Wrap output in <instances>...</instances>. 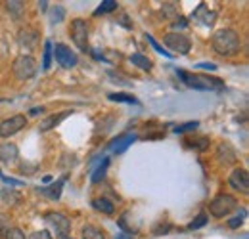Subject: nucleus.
Returning <instances> with one entry per match:
<instances>
[{
	"label": "nucleus",
	"instance_id": "1",
	"mask_svg": "<svg viewBox=\"0 0 249 239\" xmlns=\"http://www.w3.org/2000/svg\"><path fill=\"white\" fill-rule=\"evenodd\" d=\"M211 46L213 50L224 56V58H230V56H236L242 48V40H240V34L234 29H218L213 36H211Z\"/></svg>",
	"mask_w": 249,
	"mask_h": 239
},
{
	"label": "nucleus",
	"instance_id": "2",
	"mask_svg": "<svg viewBox=\"0 0 249 239\" xmlns=\"http://www.w3.org/2000/svg\"><path fill=\"white\" fill-rule=\"evenodd\" d=\"M178 79L194 90H222L224 83L217 79V77H209V75H201V73H190V71H182L177 69Z\"/></svg>",
	"mask_w": 249,
	"mask_h": 239
},
{
	"label": "nucleus",
	"instance_id": "3",
	"mask_svg": "<svg viewBox=\"0 0 249 239\" xmlns=\"http://www.w3.org/2000/svg\"><path fill=\"white\" fill-rule=\"evenodd\" d=\"M36 69H38L36 60L33 56H29V54L18 56L14 60V63H12V71H14L16 79H19V81H27V79L35 77L36 75Z\"/></svg>",
	"mask_w": 249,
	"mask_h": 239
},
{
	"label": "nucleus",
	"instance_id": "4",
	"mask_svg": "<svg viewBox=\"0 0 249 239\" xmlns=\"http://www.w3.org/2000/svg\"><path fill=\"white\" fill-rule=\"evenodd\" d=\"M236 207H238V199H236L234 195H230V193H220V195H217V197L211 201L209 212H211V216H215V218H224V216H228L232 210H236Z\"/></svg>",
	"mask_w": 249,
	"mask_h": 239
},
{
	"label": "nucleus",
	"instance_id": "5",
	"mask_svg": "<svg viewBox=\"0 0 249 239\" xmlns=\"http://www.w3.org/2000/svg\"><path fill=\"white\" fill-rule=\"evenodd\" d=\"M89 23L81 17L73 19L71 21V27H69V34H71V40L73 44L83 50V52H89Z\"/></svg>",
	"mask_w": 249,
	"mask_h": 239
},
{
	"label": "nucleus",
	"instance_id": "6",
	"mask_svg": "<svg viewBox=\"0 0 249 239\" xmlns=\"http://www.w3.org/2000/svg\"><path fill=\"white\" fill-rule=\"evenodd\" d=\"M44 220H46L48 228H50L60 239L69 236V232H71V222H69V218H67L65 214L56 212V210H50V212L44 214Z\"/></svg>",
	"mask_w": 249,
	"mask_h": 239
},
{
	"label": "nucleus",
	"instance_id": "7",
	"mask_svg": "<svg viewBox=\"0 0 249 239\" xmlns=\"http://www.w3.org/2000/svg\"><path fill=\"white\" fill-rule=\"evenodd\" d=\"M163 42H165V46L169 48V50H173V52H177V54H180V56H186L188 52L192 50V40H190V36L184 34V33H167L165 36H163ZM167 50V52H169ZM171 52V54H173Z\"/></svg>",
	"mask_w": 249,
	"mask_h": 239
},
{
	"label": "nucleus",
	"instance_id": "8",
	"mask_svg": "<svg viewBox=\"0 0 249 239\" xmlns=\"http://www.w3.org/2000/svg\"><path fill=\"white\" fill-rule=\"evenodd\" d=\"M52 54H54V60L58 65H62L63 69H73L75 65H77V54L69 48V46H65L62 42H58L56 46H52Z\"/></svg>",
	"mask_w": 249,
	"mask_h": 239
},
{
	"label": "nucleus",
	"instance_id": "9",
	"mask_svg": "<svg viewBox=\"0 0 249 239\" xmlns=\"http://www.w3.org/2000/svg\"><path fill=\"white\" fill-rule=\"evenodd\" d=\"M27 126V117L25 115H14L10 119L0 122V138H10L14 134H18L19 130H23Z\"/></svg>",
	"mask_w": 249,
	"mask_h": 239
},
{
	"label": "nucleus",
	"instance_id": "10",
	"mask_svg": "<svg viewBox=\"0 0 249 239\" xmlns=\"http://www.w3.org/2000/svg\"><path fill=\"white\" fill-rule=\"evenodd\" d=\"M228 184L236 189V191H242V193H248L249 191V174L246 169H234L230 172V178Z\"/></svg>",
	"mask_w": 249,
	"mask_h": 239
},
{
	"label": "nucleus",
	"instance_id": "11",
	"mask_svg": "<svg viewBox=\"0 0 249 239\" xmlns=\"http://www.w3.org/2000/svg\"><path fill=\"white\" fill-rule=\"evenodd\" d=\"M134 140H136V134H123V136L115 138V140L109 144V150L113 151V153H117V155H121V153L126 151V148H128Z\"/></svg>",
	"mask_w": 249,
	"mask_h": 239
},
{
	"label": "nucleus",
	"instance_id": "12",
	"mask_svg": "<svg viewBox=\"0 0 249 239\" xmlns=\"http://www.w3.org/2000/svg\"><path fill=\"white\" fill-rule=\"evenodd\" d=\"M19 155L18 151V146L12 144V142H6V144H0V163H6L10 165L12 161H16Z\"/></svg>",
	"mask_w": 249,
	"mask_h": 239
},
{
	"label": "nucleus",
	"instance_id": "13",
	"mask_svg": "<svg viewBox=\"0 0 249 239\" xmlns=\"http://www.w3.org/2000/svg\"><path fill=\"white\" fill-rule=\"evenodd\" d=\"M71 115V111H62V113H58V115H50V117H46V119L40 122V126H38V130L40 132H48V130H52V128H56L63 119H67Z\"/></svg>",
	"mask_w": 249,
	"mask_h": 239
},
{
	"label": "nucleus",
	"instance_id": "14",
	"mask_svg": "<svg viewBox=\"0 0 249 239\" xmlns=\"http://www.w3.org/2000/svg\"><path fill=\"white\" fill-rule=\"evenodd\" d=\"M217 157L220 159V163H224V165L236 163V151H234V148L230 144H220L217 151Z\"/></svg>",
	"mask_w": 249,
	"mask_h": 239
},
{
	"label": "nucleus",
	"instance_id": "15",
	"mask_svg": "<svg viewBox=\"0 0 249 239\" xmlns=\"http://www.w3.org/2000/svg\"><path fill=\"white\" fill-rule=\"evenodd\" d=\"M92 207L98 212H102V214H113L115 212V205L109 199H106V197H96V199H92Z\"/></svg>",
	"mask_w": 249,
	"mask_h": 239
},
{
	"label": "nucleus",
	"instance_id": "16",
	"mask_svg": "<svg viewBox=\"0 0 249 239\" xmlns=\"http://www.w3.org/2000/svg\"><path fill=\"white\" fill-rule=\"evenodd\" d=\"M65 178L58 180L56 184H52V186H48V188H38V193H44V195H48L50 199H58L60 195H62V186Z\"/></svg>",
	"mask_w": 249,
	"mask_h": 239
},
{
	"label": "nucleus",
	"instance_id": "17",
	"mask_svg": "<svg viewBox=\"0 0 249 239\" xmlns=\"http://www.w3.org/2000/svg\"><path fill=\"white\" fill-rule=\"evenodd\" d=\"M35 42H36V31L23 29L21 33H19V44H21V46H27V48H31Z\"/></svg>",
	"mask_w": 249,
	"mask_h": 239
},
{
	"label": "nucleus",
	"instance_id": "18",
	"mask_svg": "<svg viewBox=\"0 0 249 239\" xmlns=\"http://www.w3.org/2000/svg\"><path fill=\"white\" fill-rule=\"evenodd\" d=\"M81 234H83V239H106L104 232H102L100 228L92 226V224H87V226L83 228Z\"/></svg>",
	"mask_w": 249,
	"mask_h": 239
},
{
	"label": "nucleus",
	"instance_id": "19",
	"mask_svg": "<svg viewBox=\"0 0 249 239\" xmlns=\"http://www.w3.org/2000/svg\"><path fill=\"white\" fill-rule=\"evenodd\" d=\"M111 102H123V103H134V105H138V100L132 96V94H126V92H113V94H109L107 96Z\"/></svg>",
	"mask_w": 249,
	"mask_h": 239
},
{
	"label": "nucleus",
	"instance_id": "20",
	"mask_svg": "<svg viewBox=\"0 0 249 239\" xmlns=\"http://www.w3.org/2000/svg\"><path fill=\"white\" fill-rule=\"evenodd\" d=\"M130 61H132L136 67L144 69V71H150V69H152V60H148V58L142 56V54H132V56H130Z\"/></svg>",
	"mask_w": 249,
	"mask_h": 239
},
{
	"label": "nucleus",
	"instance_id": "21",
	"mask_svg": "<svg viewBox=\"0 0 249 239\" xmlns=\"http://www.w3.org/2000/svg\"><path fill=\"white\" fill-rule=\"evenodd\" d=\"M113 10H117V2H115V0H106V2H102V4L94 10V16L109 14V12H113Z\"/></svg>",
	"mask_w": 249,
	"mask_h": 239
},
{
	"label": "nucleus",
	"instance_id": "22",
	"mask_svg": "<svg viewBox=\"0 0 249 239\" xmlns=\"http://www.w3.org/2000/svg\"><path fill=\"white\" fill-rule=\"evenodd\" d=\"M107 167H109V159H104L102 161V165L96 169L92 172V176H90V180H92L94 184L96 182H100V180H104V176H106V171H107Z\"/></svg>",
	"mask_w": 249,
	"mask_h": 239
},
{
	"label": "nucleus",
	"instance_id": "23",
	"mask_svg": "<svg viewBox=\"0 0 249 239\" xmlns=\"http://www.w3.org/2000/svg\"><path fill=\"white\" fill-rule=\"evenodd\" d=\"M52 42L50 40H46L44 42V58H42V69L46 71V69H50V65H52Z\"/></svg>",
	"mask_w": 249,
	"mask_h": 239
},
{
	"label": "nucleus",
	"instance_id": "24",
	"mask_svg": "<svg viewBox=\"0 0 249 239\" xmlns=\"http://www.w3.org/2000/svg\"><path fill=\"white\" fill-rule=\"evenodd\" d=\"M146 40H148V42H150V44L154 46V50H156L157 54H163L165 58H173V54H171V52H167V50H163V46H161V44L157 42L156 38L152 36V34H146Z\"/></svg>",
	"mask_w": 249,
	"mask_h": 239
},
{
	"label": "nucleus",
	"instance_id": "25",
	"mask_svg": "<svg viewBox=\"0 0 249 239\" xmlns=\"http://www.w3.org/2000/svg\"><path fill=\"white\" fill-rule=\"evenodd\" d=\"M205 224H207V214L201 212V214L196 216V220H192V222L188 224V230H197V228H201V226H205Z\"/></svg>",
	"mask_w": 249,
	"mask_h": 239
},
{
	"label": "nucleus",
	"instance_id": "26",
	"mask_svg": "<svg viewBox=\"0 0 249 239\" xmlns=\"http://www.w3.org/2000/svg\"><path fill=\"white\" fill-rule=\"evenodd\" d=\"M197 126H199L197 120H190V122H184V124H180V126H175L173 130H175L177 134H182V132H192V130H196Z\"/></svg>",
	"mask_w": 249,
	"mask_h": 239
},
{
	"label": "nucleus",
	"instance_id": "27",
	"mask_svg": "<svg viewBox=\"0 0 249 239\" xmlns=\"http://www.w3.org/2000/svg\"><path fill=\"white\" fill-rule=\"evenodd\" d=\"M246 214H248L246 210H240V212H238V214H236V216H234L232 220H228V226H230L232 230H236V228H240V226L244 224V218H246Z\"/></svg>",
	"mask_w": 249,
	"mask_h": 239
},
{
	"label": "nucleus",
	"instance_id": "28",
	"mask_svg": "<svg viewBox=\"0 0 249 239\" xmlns=\"http://www.w3.org/2000/svg\"><path fill=\"white\" fill-rule=\"evenodd\" d=\"M8 232H10V224H8V218L0 214V239H6Z\"/></svg>",
	"mask_w": 249,
	"mask_h": 239
},
{
	"label": "nucleus",
	"instance_id": "29",
	"mask_svg": "<svg viewBox=\"0 0 249 239\" xmlns=\"http://www.w3.org/2000/svg\"><path fill=\"white\" fill-rule=\"evenodd\" d=\"M6 239H27V238H25V234H23L19 228H10Z\"/></svg>",
	"mask_w": 249,
	"mask_h": 239
},
{
	"label": "nucleus",
	"instance_id": "30",
	"mask_svg": "<svg viewBox=\"0 0 249 239\" xmlns=\"http://www.w3.org/2000/svg\"><path fill=\"white\" fill-rule=\"evenodd\" d=\"M29 239H52V234H50L48 230H40V232L31 234V238Z\"/></svg>",
	"mask_w": 249,
	"mask_h": 239
},
{
	"label": "nucleus",
	"instance_id": "31",
	"mask_svg": "<svg viewBox=\"0 0 249 239\" xmlns=\"http://www.w3.org/2000/svg\"><path fill=\"white\" fill-rule=\"evenodd\" d=\"M207 142H209L207 138H199V140H196V144H192V146L197 148V150H205V148H207Z\"/></svg>",
	"mask_w": 249,
	"mask_h": 239
},
{
	"label": "nucleus",
	"instance_id": "32",
	"mask_svg": "<svg viewBox=\"0 0 249 239\" xmlns=\"http://www.w3.org/2000/svg\"><path fill=\"white\" fill-rule=\"evenodd\" d=\"M52 17H54V19H52V23H60V21H62V17H63V10H62V8H56Z\"/></svg>",
	"mask_w": 249,
	"mask_h": 239
},
{
	"label": "nucleus",
	"instance_id": "33",
	"mask_svg": "<svg viewBox=\"0 0 249 239\" xmlns=\"http://www.w3.org/2000/svg\"><path fill=\"white\" fill-rule=\"evenodd\" d=\"M0 178L4 180L6 184H12V186H21V182H19V180H16V178H8L6 174H2V171H0Z\"/></svg>",
	"mask_w": 249,
	"mask_h": 239
},
{
	"label": "nucleus",
	"instance_id": "34",
	"mask_svg": "<svg viewBox=\"0 0 249 239\" xmlns=\"http://www.w3.org/2000/svg\"><path fill=\"white\" fill-rule=\"evenodd\" d=\"M197 67H201V69H209V71H217V65H215V63H197Z\"/></svg>",
	"mask_w": 249,
	"mask_h": 239
},
{
	"label": "nucleus",
	"instance_id": "35",
	"mask_svg": "<svg viewBox=\"0 0 249 239\" xmlns=\"http://www.w3.org/2000/svg\"><path fill=\"white\" fill-rule=\"evenodd\" d=\"M115 239H134V238H132V234H117Z\"/></svg>",
	"mask_w": 249,
	"mask_h": 239
},
{
	"label": "nucleus",
	"instance_id": "36",
	"mask_svg": "<svg viewBox=\"0 0 249 239\" xmlns=\"http://www.w3.org/2000/svg\"><path fill=\"white\" fill-rule=\"evenodd\" d=\"M173 27H186V21H175Z\"/></svg>",
	"mask_w": 249,
	"mask_h": 239
},
{
	"label": "nucleus",
	"instance_id": "37",
	"mask_svg": "<svg viewBox=\"0 0 249 239\" xmlns=\"http://www.w3.org/2000/svg\"><path fill=\"white\" fill-rule=\"evenodd\" d=\"M40 111H42V107H33V109H31V115H38Z\"/></svg>",
	"mask_w": 249,
	"mask_h": 239
},
{
	"label": "nucleus",
	"instance_id": "38",
	"mask_svg": "<svg viewBox=\"0 0 249 239\" xmlns=\"http://www.w3.org/2000/svg\"><path fill=\"white\" fill-rule=\"evenodd\" d=\"M62 239H73V238H69V236H67V238H62Z\"/></svg>",
	"mask_w": 249,
	"mask_h": 239
}]
</instances>
